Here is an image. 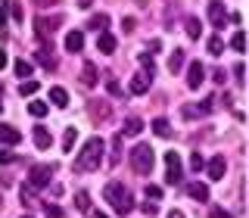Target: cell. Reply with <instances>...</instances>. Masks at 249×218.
<instances>
[{
	"instance_id": "20",
	"label": "cell",
	"mask_w": 249,
	"mask_h": 218,
	"mask_svg": "<svg viewBox=\"0 0 249 218\" xmlns=\"http://www.w3.org/2000/svg\"><path fill=\"white\" fill-rule=\"evenodd\" d=\"M88 25H90V28L100 35V31H106V28H109V16H106V13H100V16H93V19L88 22Z\"/></svg>"
},
{
	"instance_id": "8",
	"label": "cell",
	"mask_w": 249,
	"mask_h": 218,
	"mask_svg": "<svg viewBox=\"0 0 249 218\" xmlns=\"http://www.w3.org/2000/svg\"><path fill=\"white\" fill-rule=\"evenodd\" d=\"M206 171H209V178H212V181H221L224 171H228V162H224V156H212V159H209V165H206Z\"/></svg>"
},
{
	"instance_id": "19",
	"label": "cell",
	"mask_w": 249,
	"mask_h": 218,
	"mask_svg": "<svg viewBox=\"0 0 249 218\" xmlns=\"http://www.w3.org/2000/svg\"><path fill=\"white\" fill-rule=\"evenodd\" d=\"M75 140H78V131L75 128H66V134H62V153H72Z\"/></svg>"
},
{
	"instance_id": "12",
	"label": "cell",
	"mask_w": 249,
	"mask_h": 218,
	"mask_svg": "<svg viewBox=\"0 0 249 218\" xmlns=\"http://www.w3.org/2000/svg\"><path fill=\"white\" fill-rule=\"evenodd\" d=\"M97 50H100V53H106V56H109V53H115V37L109 35V31H100V37H97Z\"/></svg>"
},
{
	"instance_id": "7",
	"label": "cell",
	"mask_w": 249,
	"mask_h": 218,
	"mask_svg": "<svg viewBox=\"0 0 249 218\" xmlns=\"http://www.w3.org/2000/svg\"><path fill=\"white\" fill-rule=\"evenodd\" d=\"M209 19H212L215 28H224V22H228V10H224L221 0H209Z\"/></svg>"
},
{
	"instance_id": "13",
	"label": "cell",
	"mask_w": 249,
	"mask_h": 218,
	"mask_svg": "<svg viewBox=\"0 0 249 218\" xmlns=\"http://www.w3.org/2000/svg\"><path fill=\"white\" fill-rule=\"evenodd\" d=\"M187 193H190V200H196V202H206V200H209V187L199 184V181L187 184Z\"/></svg>"
},
{
	"instance_id": "24",
	"label": "cell",
	"mask_w": 249,
	"mask_h": 218,
	"mask_svg": "<svg viewBox=\"0 0 249 218\" xmlns=\"http://www.w3.org/2000/svg\"><path fill=\"white\" fill-rule=\"evenodd\" d=\"M28 112L35 115V119H41V115H47V103H44V100H31V103H28Z\"/></svg>"
},
{
	"instance_id": "11",
	"label": "cell",
	"mask_w": 249,
	"mask_h": 218,
	"mask_svg": "<svg viewBox=\"0 0 249 218\" xmlns=\"http://www.w3.org/2000/svg\"><path fill=\"white\" fill-rule=\"evenodd\" d=\"M59 22H62L59 16H53V19H44V16H41V19H37V35H44V37L53 35V31L59 28Z\"/></svg>"
},
{
	"instance_id": "27",
	"label": "cell",
	"mask_w": 249,
	"mask_h": 218,
	"mask_svg": "<svg viewBox=\"0 0 249 218\" xmlns=\"http://www.w3.org/2000/svg\"><path fill=\"white\" fill-rule=\"evenodd\" d=\"M209 53H212V56H221V53H224V41H221V37H209Z\"/></svg>"
},
{
	"instance_id": "39",
	"label": "cell",
	"mask_w": 249,
	"mask_h": 218,
	"mask_svg": "<svg viewBox=\"0 0 249 218\" xmlns=\"http://www.w3.org/2000/svg\"><path fill=\"white\" fill-rule=\"evenodd\" d=\"M212 218H231V212H224V209L215 206V209H212Z\"/></svg>"
},
{
	"instance_id": "14",
	"label": "cell",
	"mask_w": 249,
	"mask_h": 218,
	"mask_svg": "<svg viewBox=\"0 0 249 218\" xmlns=\"http://www.w3.org/2000/svg\"><path fill=\"white\" fill-rule=\"evenodd\" d=\"M81 47H84V35H81V31H69V35H66V50L78 53Z\"/></svg>"
},
{
	"instance_id": "15",
	"label": "cell",
	"mask_w": 249,
	"mask_h": 218,
	"mask_svg": "<svg viewBox=\"0 0 249 218\" xmlns=\"http://www.w3.org/2000/svg\"><path fill=\"white\" fill-rule=\"evenodd\" d=\"M50 131H47L44 128V125H37V128H35V144H37V150H50Z\"/></svg>"
},
{
	"instance_id": "5",
	"label": "cell",
	"mask_w": 249,
	"mask_h": 218,
	"mask_svg": "<svg viewBox=\"0 0 249 218\" xmlns=\"http://www.w3.org/2000/svg\"><path fill=\"white\" fill-rule=\"evenodd\" d=\"M50 175H53V165H31L28 181H31V187H47L50 184Z\"/></svg>"
},
{
	"instance_id": "40",
	"label": "cell",
	"mask_w": 249,
	"mask_h": 218,
	"mask_svg": "<svg viewBox=\"0 0 249 218\" xmlns=\"http://www.w3.org/2000/svg\"><path fill=\"white\" fill-rule=\"evenodd\" d=\"M143 212L146 215H156V202H143Z\"/></svg>"
},
{
	"instance_id": "36",
	"label": "cell",
	"mask_w": 249,
	"mask_h": 218,
	"mask_svg": "<svg viewBox=\"0 0 249 218\" xmlns=\"http://www.w3.org/2000/svg\"><path fill=\"white\" fill-rule=\"evenodd\" d=\"M106 88H109V93H122V88H119V81H112V78H109V81H106Z\"/></svg>"
},
{
	"instance_id": "34",
	"label": "cell",
	"mask_w": 249,
	"mask_h": 218,
	"mask_svg": "<svg viewBox=\"0 0 249 218\" xmlns=\"http://www.w3.org/2000/svg\"><path fill=\"white\" fill-rule=\"evenodd\" d=\"M146 200H162V187L146 184Z\"/></svg>"
},
{
	"instance_id": "18",
	"label": "cell",
	"mask_w": 249,
	"mask_h": 218,
	"mask_svg": "<svg viewBox=\"0 0 249 218\" xmlns=\"http://www.w3.org/2000/svg\"><path fill=\"white\" fill-rule=\"evenodd\" d=\"M140 131H143V122H140V119H128V122H124V128H122V134H128V137H137Z\"/></svg>"
},
{
	"instance_id": "31",
	"label": "cell",
	"mask_w": 249,
	"mask_h": 218,
	"mask_svg": "<svg viewBox=\"0 0 249 218\" xmlns=\"http://www.w3.org/2000/svg\"><path fill=\"white\" fill-rule=\"evenodd\" d=\"M187 37H199V19H187Z\"/></svg>"
},
{
	"instance_id": "45",
	"label": "cell",
	"mask_w": 249,
	"mask_h": 218,
	"mask_svg": "<svg viewBox=\"0 0 249 218\" xmlns=\"http://www.w3.org/2000/svg\"><path fill=\"white\" fill-rule=\"evenodd\" d=\"M100 218H106V215H100Z\"/></svg>"
},
{
	"instance_id": "38",
	"label": "cell",
	"mask_w": 249,
	"mask_h": 218,
	"mask_svg": "<svg viewBox=\"0 0 249 218\" xmlns=\"http://www.w3.org/2000/svg\"><path fill=\"white\" fill-rule=\"evenodd\" d=\"M47 218H62V212L56 206H47Z\"/></svg>"
},
{
	"instance_id": "9",
	"label": "cell",
	"mask_w": 249,
	"mask_h": 218,
	"mask_svg": "<svg viewBox=\"0 0 249 218\" xmlns=\"http://www.w3.org/2000/svg\"><path fill=\"white\" fill-rule=\"evenodd\" d=\"M150 84H153V75L140 72V75L131 78V93H146V91H150Z\"/></svg>"
},
{
	"instance_id": "35",
	"label": "cell",
	"mask_w": 249,
	"mask_h": 218,
	"mask_svg": "<svg viewBox=\"0 0 249 218\" xmlns=\"http://www.w3.org/2000/svg\"><path fill=\"white\" fill-rule=\"evenodd\" d=\"M190 165H193V171H199L202 165H206V162H202V156H199V153H193V156H190Z\"/></svg>"
},
{
	"instance_id": "4",
	"label": "cell",
	"mask_w": 249,
	"mask_h": 218,
	"mask_svg": "<svg viewBox=\"0 0 249 218\" xmlns=\"http://www.w3.org/2000/svg\"><path fill=\"white\" fill-rule=\"evenodd\" d=\"M165 171H168V175H165V181H168V184H181V181H184L181 156H178L175 150H168V153H165Z\"/></svg>"
},
{
	"instance_id": "21",
	"label": "cell",
	"mask_w": 249,
	"mask_h": 218,
	"mask_svg": "<svg viewBox=\"0 0 249 218\" xmlns=\"http://www.w3.org/2000/svg\"><path fill=\"white\" fill-rule=\"evenodd\" d=\"M181 66H184V50H178V47H175V53H171V59H168V69H171V72H181Z\"/></svg>"
},
{
	"instance_id": "3",
	"label": "cell",
	"mask_w": 249,
	"mask_h": 218,
	"mask_svg": "<svg viewBox=\"0 0 249 218\" xmlns=\"http://www.w3.org/2000/svg\"><path fill=\"white\" fill-rule=\"evenodd\" d=\"M153 162H156V156H153V146H146V144H137L134 150H131V168H134L137 175H150V171H153Z\"/></svg>"
},
{
	"instance_id": "29",
	"label": "cell",
	"mask_w": 249,
	"mask_h": 218,
	"mask_svg": "<svg viewBox=\"0 0 249 218\" xmlns=\"http://www.w3.org/2000/svg\"><path fill=\"white\" fill-rule=\"evenodd\" d=\"M35 91H37V81H35V78H25V81H22V88H19L22 97H31Z\"/></svg>"
},
{
	"instance_id": "23",
	"label": "cell",
	"mask_w": 249,
	"mask_h": 218,
	"mask_svg": "<svg viewBox=\"0 0 249 218\" xmlns=\"http://www.w3.org/2000/svg\"><path fill=\"white\" fill-rule=\"evenodd\" d=\"M153 131L159 137H171V125H168V119H156L153 122Z\"/></svg>"
},
{
	"instance_id": "17",
	"label": "cell",
	"mask_w": 249,
	"mask_h": 218,
	"mask_svg": "<svg viewBox=\"0 0 249 218\" xmlns=\"http://www.w3.org/2000/svg\"><path fill=\"white\" fill-rule=\"evenodd\" d=\"M50 100H53V106H69V93H66V88H50Z\"/></svg>"
},
{
	"instance_id": "44",
	"label": "cell",
	"mask_w": 249,
	"mask_h": 218,
	"mask_svg": "<svg viewBox=\"0 0 249 218\" xmlns=\"http://www.w3.org/2000/svg\"><path fill=\"white\" fill-rule=\"evenodd\" d=\"M0 112H3V103H0Z\"/></svg>"
},
{
	"instance_id": "32",
	"label": "cell",
	"mask_w": 249,
	"mask_h": 218,
	"mask_svg": "<svg viewBox=\"0 0 249 218\" xmlns=\"http://www.w3.org/2000/svg\"><path fill=\"white\" fill-rule=\"evenodd\" d=\"M75 202H78V209H81V212H90V197H88L84 190L78 193V200H75Z\"/></svg>"
},
{
	"instance_id": "37",
	"label": "cell",
	"mask_w": 249,
	"mask_h": 218,
	"mask_svg": "<svg viewBox=\"0 0 249 218\" xmlns=\"http://www.w3.org/2000/svg\"><path fill=\"white\" fill-rule=\"evenodd\" d=\"M13 159H16V156L10 150H0V162H3V165H6V162H13Z\"/></svg>"
},
{
	"instance_id": "25",
	"label": "cell",
	"mask_w": 249,
	"mask_h": 218,
	"mask_svg": "<svg viewBox=\"0 0 249 218\" xmlns=\"http://www.w3.org/2000/svg\"><path fill=\"white\" fill-rule=\"evenodd\" d=\"M140 66H143V72L146 75H156V62H153V56H150V53H140Z\"/></svg>"
},
{
	"instance_id": "33",
	"label": "cell",
	"mask_w": 249,
	"mask_h": 218,
	"mask_svg": "<svg viewBox=\"0 0 249 218\" xmlns=\"http://www.w3.org/2000/svg\"><path fill=\"white\" fill-rule=\"evenodd\" d=\"M90 112L97 115V119H106V115H109V106H106V103H93V106H90Z\"/></svg>"
},
{
	"instance_id": "1",
	"label": "cell",
	"mask_w": 249,
	"mask_h": 218,
	"mask_svg": "<svg viewBox=\"0 0 249 218\" xmlns=\"http://www.w3.org/2000/svg\"><path fill=\"white\" fill-rule=\"evenodd\" d=\"M103 150H106L103 140H100V137H90L88 144L78 150V156H75V171H97L100 162H103Z\"/></svg>"
},
{
	"instance_id": "26",
	"label": "cell",
	"mask_w": 249,
	"mask_h": 218,
	"mask_svg": "<svg viewBox=\"0 0 249 218\" xmlns=\"http://www.w3.org/2000/svg\"><path fill=\"white\" fill-rule=\"evenodd\" d=\"M209 109H212V103H202V106H187V109H184V115H187V119H193V115H206Z\"/></svg>"
},
{
	"instance_id": "30",
	"label": "cell",
	"mask_w": 249,
	"mask_h": 218,
	"mask_svg": "<svg viewBox=\"0 0 249 218\" xmlns=\"http://www.w3.org/2000/svg\"><path fill=\"white\" fill-rule=\"evenodd\" d=\"M231 47H233L237 53H243V47H246V35H243V31H237V35L231 37Z\"/></svg>"
},
{
	"instance_id": "43",
	"label": "cell",
	"mask_w": 249,
	"mask_h": 218,
	"mask_svg": "<svg viewBox=\"0 0 249 218\" xmlns=\"http://www.w3.org/2000/svg\"><path fill=\"white\" fill-rule=\"evenodd\" d=\"M6 66V50H0V69Z\"/></svg>"
},
{
	"instance_id": "10",
	"label": "cell",
	"mask_w": 249,
	"mask_h": 218,
	"mask_svg": "<svg viewBox=\"0 0 249 218\" xmlns=\"http://www.w3.org/2000/svg\"><path fill=\"white\" fill-rule=\"evenodd\" d=\"M0 144H10V146H16V144H22V134L13 128V125H0Z\"/></svg>"
},
{
	"instance_id": "28",
	"label": "cell",
	"mask_w": 249,
	"mask_h": 218,
	"mask_svg": "<svg viewBox=\"0 0 249 218\" xmlns=\"http://www.w3.org/2000/svg\"><path fill=\"white\" fill-rule=\"evenodd\" d=\"M16 75L25 81V78L31 75V62H25V59H16Z\"/></svg>"
},
{
	"instance_id": "16",
	"label": "cell",
	"mask_w": 249,
	"mask_h": 218,
	"mask_svg": "<svg viewBox=\"0 0 249 218\" xmlns=\"http://www.w3.org/2000/svg\"><path fill=\"white\" fill-rule=\"evenodd\" d=\"M81 84H88V88H93V84H97V69H93V62H84V69H81Z\"/></svg>"
},
{
	"instance_id": "41",
	"label": "cell",
	"mask_w": 249,
	"mask_h": 218,
	"mask_svg": "<svg viewBox=\"0 0 249 218\" xmlns=\"http://www.w3.org/2000/svg\"><path fill=\"white\" fill-rule=\"evenodd\" d=\"M168 218H184V212H181V209H175V212H168Z\"/></svg>"
},
{
	"instance_id": "46",
	"label": "cell",
	"mask_w": 249,
	"mask_h": 218,
	"mask_svg": "<svg viewBox=\"0 0 249 218\" xmlns=\"http://www.w3.org/2000/svg\"><path fill=\"white\" fill-rule=\"evenodd\" d=\"M25 218H28V215H25Z\"/></svg>"
},
{
	"instance_id": "2",
	"label": "cell",
	"mask_w": 249,
	"mask_h": 218,
	"mask_svg": "<svg viewBox=\"0 0 249 218\" xmlns=\"http://www.w3.org/2000/svg\"><path fill=\"white\" fill-rule=\"evenodd\" d=\"M103 197H106V202H109V206H112L119 215H128L131 209H134V200H131L128 187H122L119 181H109L106 190H103Z\"/></svg>"
},
{
	"instance_id": "6",
	"label": "cell",
	"mask_w": 249,
	"mask_h": 218,
	"mask_svg": "<svg viewBox=\"0 0 249 218\" xmlns=\"http://www.w3.org/2000/svg\"><path fill=\"white\" fill-rule=\"evenodd\" d=\"M206 81V69H202V62H190V69H187V88L190 91H199V84Z\"/></svg>"
},
{
	"instance_id": "42",
	"label": "cell",
	"mask_w": 249,
	"mask_h": 218,
	"mask_svg": "<svg viewBox=\"0 0 249 218\" xmlns=\"http://www.w3.org/2000/svg\"><path fill=\"white\" fill-rule=\"evenodd\" d=\"M6 22V10H3V3H0V25Z\"/></svg>"
},
{
	"instance_id": "22",
	"label": "cell",
	"mask_w": 249,
	"mask_h": 218,
	"mask_svg": "<svg viewBox=\"0 0 249 218\" xmlns=\"http://www.w3.org/2000/svg\"><path fill=\"white\" fill-rule=\"evenodd\" d=\"M37 62H41L44 69H56V59H53V53H47V47L37 50Z\"/></svg>"
}]
</instances>
